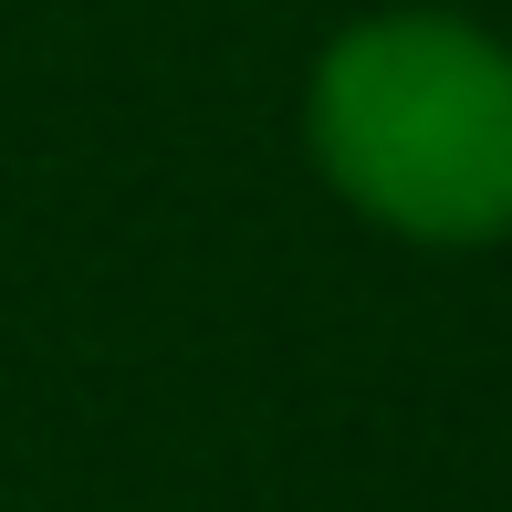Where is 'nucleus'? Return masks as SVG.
Masks as SVG:
<instances>
[{"label": "nucleus", "instance_id": "obj_1", "mask_svg": "<svg viewBox=\"0 0 512 512\" xmlns=\"http://www.w3.org/2000/svg\"><path fill=\"white\" fill-rule=\"evenodd\" d=\"M314 168L408 241L512 230V53L450 11H387L314 63Z\"/></svg>", "mask_w": 512, "mask_h": 512}]
</instances>
